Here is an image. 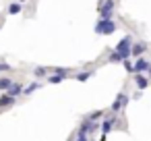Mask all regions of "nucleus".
<instances>
[{"label": "nucleus", "instance_id": "obj_7", "mask_svg": "<svg viewBox=\"0 0 151 141\" xmlns=\"http://www.w3.org/2000/svg\"><path fill=\"white\" fill-rule=\"evenodd\" d=\"M21 91H23V87H21L19 83H13V85L9 87V95H13V98H17V95H19Z\"/></svg>", "mask_w": 151, "mask_h": 141}, {"label": "nucleus", "instance_id": "obj_2", "mask_svg": "<svg viewBox=\"0 0 151 141\" xmlns=\"http://www.w3.org/2000/svg\"><path fill=\"white\" fill-rule=\"evenodd\" d=\"M116 52H120L122 60H128V56L132 54V52H130V35H126V38H122V40L118 42V46H116Z\"/></svg>", "mask_w": 151, "mask_h": 141}, {"label": "nucleus", "instance_id": "obj_6", "mask_svg": "<svg viewBox=\"0 0 151 141\" xmlns=\"http://www.w3.org/2000/svg\"><path fill=\"white\" fill-rule=\"evenodd\" d=\"M134 83H137V87H139V89H145V87L149 85V81H147L143 75H137V77H134Z\"/></svg>", "mask_w": 151, "mask_h": 141}, {"label": "nucleus", "instance_id": "obj_13", "mask_svg": "<svg viewBox=\"0 0 151 141\" xmlns=\"http://www.w3.org/2000/svg\"><path fill=\"white\" fill-rule=\"evenodd\" d=\"M37 87H40V83H31V85H29V87H25L23 91H25V93H31V91H35Z\"/></svg>", "mask_w": 151, "mask_h": 141}, {"label": "nucleus", "instance_id": "obj_3", "mask_svg": "<svg viewBox=\"0 0 151 141\" xmlns=\"http://www.w3.org/2000/svg\"><path fill=\"white\" fill-rule=\"evenodd\" d=\"M112 11H114V0H104V2L99 4V13H101V17L110 19Z\"/></svg>", "mask_w": 151, "mask_h": 141}, {"label": "nucleus", "instance_id": "obj_9", "mask_svg": "<svg viewBox=\"0 0 151 141\" xmlns=\"http://www.w3.org/2000/svg\"><path fill=\"white\" fill-rule=\"evenodd\" d=\"M143 52H145V44H139V46L132 48V54H134V56H141Z\"/></svg>", "mask_w": 151, "mask_h": 141}, {"label": "nucleus", "instance_id": "obj_16", "mask_svg": "<svg viewBox=\"0 0 151 141\" xmlns=\"http://www.w3.org/2000/svg\"><path fill=\"white\" fill-rule=\"evenodd\" d=\"M62 79H64V77H62V75H54V77H52V79H50V81H52V83H60V81H62Z\"/></svg>", "mask_w": 151, "mask_h": 141}, {"label": "nucleus", "instance_id": "obj_19", "mask_svg": "<svg viewBox=\"0 0 151 141\" xmlns=\"http://www.w3.org/2000/svg\"><path fill=\"white\" fill-rule=\"evenodd\" d=\"M87 77H89V73H83V75H77V79H79V81H85Z\"/></svg>", "mask_w": 151, "mask_h": 141}, {"label": "nucleus", "instance_id": "obj_5", "mask_svg": "<svg viewBox=\"0 0 151 141\" xmlns=\"http://www.w3.org/2000/svg\"><path fill=\"white\" fill-rule=\"evenodd\" d=\"M151 67H149V62L145 60V58H139L137 62H134V69H132V73H143V71H149Z\"/></svg>", "mask_w": 151, "mask_h": 141}, {"label": "nucleus", "instance_id": "obj_1", "mask_svg": "<svg viewBox=\"0 0 151 141\" xmlns=\"http://www.w3.org/2000/svg\"><path fill=\"white\" fill-rule=\"evenodd\" d=\"M95 31H97L99 35L114 33V31H116V23H114L112 19H106V17H101V19L97 21V25H95Z\"/></svg>", "mask_w": 151, "mask_h": 141}, {"label": "nucleus", "instance_id": "obj_17", "mask_svg": "<svg viewBox=\"0 0 151 141\" xmlns=\"http://www.w3.org/2000/svg\"><path fill=\"white\" fill-rule=\"evenodd\" d=\"M101 114H104V112H101V110H97V112H95V114H91V118H89V120H97V118H99V116H101Z\"/></svg>", "mask_w": 151, "mask_h": 141}, {"label": "nucleus", "instance_id": "obj_15", "mask_svg": "<svg viewBox=\"0 0 151 141\" xmlns=\"http://www.w3.org/2000/svg\"><path fill=\"white\" fill-rule=\"evenodd\" d=\"M54 73H56V75H62V77H66V75H68V73H66V69H54Z\"/></svg>", "mask_w": 151, "mask_h": 141}, {"label": "nucleus", "instance_id": "obj_4", "mask_svg": "<svg viewBox=\"0 0 151 141\" xmlns=\"http://www.w3.org/2000/svg\"><path fill=\"white\" fill-rule=\"evenodd\" d=\"M126 102H128V95H126V93H118V98L112 102V110L116 112V110L124 108V106H126Z\"/></svg>", "mask_w": 151, "mask_h": 141}, {"label": "nucleus", "instance_id": "obj_18", "mask_svg": "<svg viewBox=\"0 0 151 141\" xmlns=\"http://www.w3.org/2000/svg\"><path fill=\"white\" fill-rule=\"evenodd\" d=\"M35 75H37V77H42V75H46V69H42V67H40V69H35Z\"/></svg>", "mask_w": 151, "mask_h": 141}, {"label": "nucleus", "instance_id": "obj_14", "mask_svg": "<svg viewBox=\"0 0 151 141\" xmlns=\"http://www.w3.org/2000/svg\"><path fill=\"white\" fill-rule=\"evenodd\" d=\"M110 60H112V62H118V60H122V56H120V52H114V54L110 56Z\"/></svg>", "mask_w": 151, "mask_h": 141}, {"label": "nucleus", "instance_id": "obj_8", "mask_svg": "<svg viewBox=\"0 0 151 141\" xmlns=\"http://www.w3.org/2000/svg\"><path fill=\"white\" fill-rule=\"evenodd\" d=\"M13 102H15V98L6 93V95H2V98H0V108H4V106H11Z\"/></svg>", "mask_w": 151, "mask_h": 141}, {"label": "nucleus", "instance_id": "obj_21", "mask_svg": "<svg viewBox=\"0 0 151 141\" xmlns=\"http://www.w3.org/2000/svg\"><path fill=\"white\" fill-rule=\"evenodd\" d=\"M147 73H149V75H151V69H149V71H147Z\"/></svg>", "mask_w": 151, "mask_h": 141}, {"label": "nucleus", "instance_id": "obj_11", "mask_svg": "<svg viewBox=\"0 0 151 141\" xmlns=\"http://www.w3.org/2000/svg\"><path fill=\"white\" fill-rule=\"evenodd\" d=\"M110 129H112V120H106V122H104V127H101L104 135H108V133H110Z\"/></svg>", "mask_w": 151, "mask_h": 141}, {"label": "nucleus", "instance_id": "obj_12", "mask_svg": "<svg viewBox=\"0 0 151 141\" xmlns=\"http://www.w3.org/2000/svg\"><path fill=\"white\" fill-rule=\"evenodd\" d=\"M11 85H13V83H11L9 79H0V89H9Z\"/></svg>", "mask_w": 151, "mask_h": 141}, {"label": "nucleus", "instance_id": "obj_10", "mask_svg": "<svg viewBox=\"0 0 151 141\" xmlns=\"http://www.w3.org/2000/svg\"><path fill=\"white\" fill-rule=\"evenodd\" d=\"M19 11H21V4H11V7H9V13H11V15H17Z\"/></svg>", "mask_w": 151, "mask_h": 141}, {"label": "nucleus", "instance_id": "obj_20", "mask_svg": "<svg viewBox=\"0 0 151 141\" xmlns=\"http://www.w3.org/2000/svg\"><path fill=\"white\" fill-rule=\"evenodd\" d=\"M75 141H87V135H85V133H81V135H79Z\"/></svg>", "mask_w": 151, "mask_h": 141}]
</instances>
